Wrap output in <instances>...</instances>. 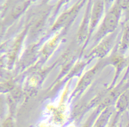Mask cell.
I'll return each mask as SVG.
<instances>
[{
	"label": "cell",
	"mask_w": 129,
	"mask_h": 127,
	"mask_svg": "<svg viewBox=\"0 0 129 127\" xmlns=\"http://www.w3.org/2000/svg\"><path fill=\"white\" fill-rule=\"evenodd\" d=\"M116 1V0H102L105 6L106 12L114 5Z\"/></svg>",
	"instance_id": "cell-5"
},
{
	"label": "cell",
	"mask_w": 129,
	"mask_h": 127,
	"mask_svg": "<svg viewBox=\"0 0 129 127\" xmlns=\"http://www.w3.org/2000/svg\"><path fill=\"white\" fill-rule=\"evenodd\" d=\"M120 49H124L129 47V21L126 22L124 26L122 34L119 41Z\"/></svg>",
	"instance_id": "cell-3"
},
{
	"label": "cell",
	"mask_w": 129,
	"mask_h": 127,
	"mask_svg": "<svg viewBox=\"0 0 129 127\" xmlns=\"http://www.w3.org/2000/svg\"><path fill=\"white\" fill-rule=\"evenodd\" d=\"M122 10L115 3L106 13L95 33L93 40L97 44L102 39L117 30Z\"/></svg>",
	"instance_id": "cell-1"
},
{
	"label": "cell",
	"mask_w": 129,
	"mask_h": 127,
	"mask_svg": "<svg viewBox=\"0 0 129 127\" xmlns=\"http://www.w3.org/2000/svg\"><path fill=\"white\" fill-rule=\"evenodd\" d=\"M115 3L121 10L129 11V0H116Z\"/></svg>",
	"instance_id": "cell-4"
},
{
	"label": "cell",
	"mask_w": 129,
	"mask_h": 127,
	"mask_svg": "<svg viewBox=\"0 0 129 127\" xmlns=\"http://www.w3.org/2000/svg\"><path fill=\"white\" fill-rule=\"evenodd\" d=\"M104 13H106V10L102 0H94L90 12L89 32L88 39H89L100 21L101 22Z\"/></svg>",
	"instance_id": "cell-2"
}]
</instances>
